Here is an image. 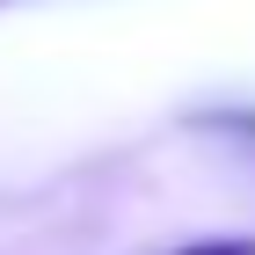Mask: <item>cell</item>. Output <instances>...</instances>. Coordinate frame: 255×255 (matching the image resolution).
<instances>
[{
	"label": "cell",
	"mask_w": 255,
	"mask_h": 255,
	"mask_svg": "<svg viewBox=\"0 0 255 255\" xmlns=\"http://www.w3.org/2000/svg\"><path fill=\"white\" fill-rule=\"evenodd\" d=\"M168 255H255V241L248 234H219V241H182V248H168Z\"/></svg>",
	"instance_id": "1"
}]
</instances>
